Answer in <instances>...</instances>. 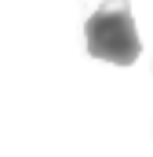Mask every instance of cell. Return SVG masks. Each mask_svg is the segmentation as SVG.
<instances>
[{
	"instance_id": "obj_1",
	"label": "cell",
	"mask_w": 153,
	"mask_h": 157,
	"mask_svg": "<svg viewBox=\"0 0 153 157\" xmlns=\"http://www.w3.org/2000/svg\"><path fill=\"white\" fill-rule=\"evenodd\" d=\"M84 40H88V55L91 59H106L113 66L139 62V51H142V40H139L128 0H106L84 22Z\"/></svg>"
}]
</instances>
